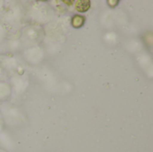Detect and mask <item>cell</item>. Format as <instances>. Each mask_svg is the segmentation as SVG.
<instances>
[{"label":"cell","mask_w":153,"mask_h":152,"mask_svg":"<svg viewBox=\"0 0 153 152\" xmlns=\"http://www.w3.org/2000/svg\"><path fill=\"white\" fill-rule=\"evenodd\" d=\"M91 7V2L88 0H79L75 2V9L80 13L88 11Z\"/></svg>","instance_id":"obj_1"},{"label":"cell","mask_w":153,"mask_h":152,"mask_svg":"<svg viewBox=\"0 0 153 152\" xmlns=\"http://www.w3.org/2000/svg\"><path fill=\"white\" fill-rule=\"evenodd\" d=\"M85 22V17L81 15V14H75L72 17V26L74 28H80L82 26H83Z\"/></svg>","instance_id":"obj_2"},{"label":"cell","mask_w":153,"mask_h":152,"mask_svg":"<svg viewBox=\"0 0 153 152\" xmlns=\"http://www.w3.org/2000/svg\"><path fill=\"white\" fill-rule=\"evenodd\" d=\"M108 4H109V5H111V6H115L114 4H118V1H108Z\"/></svg>","instance_id":"obj_3"}]
</instances>
